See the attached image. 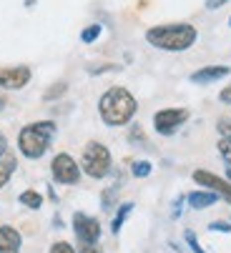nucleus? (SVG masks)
<instances>
[{"label": "nucleus", "mask_w": 231, "mask_h": 253, "mask_svg": "<svg viewBox=\"0 0 231 253\" xmlns=\"http://www.w3.org/2000/svg\"><path fill=\"white\" fill-rule=\"evenodd\" d=\"M73 231L81 243H96L101 238V223L86 213H73Z\"/></svg>", "instance_id": "8"}, {"label": "nucleus", "mask_w": 231, "mask_h": 253, "mask_svg": "<svg viewBox=\"0 0 231 253\" xmlns=\"http://www.w3.org/2000/svg\"><path fill=\"white\" fill-rule=\"evenodd\" d=\"M186 243H188V248L194 251V253H206V251L199 246V241H196V233H194V231H186Z\"/></svg>", "instance_id": "21"}, {"label": "nucleus", "mask_w": 231, "mask_h": 253, "mask_svg": "<svg viewBox=\"0 0 231 253\" xmlns=\"http://www.w3.org/2000/svg\"><path fill=\"white\" fill-rule=\"evenodd\" d=\"M51 253H75V251H73V246H70V243L58 241V243H53V246H51Z\"/></svg>", "instance_id": "23"}, {"label": "nucleus", "mask_w": 231, "mask_h": 253, "mask_svg": "<svg viewBox=\"0 0 231 253\" xmlns=\"http://www.w3.org/2000/svg\"><path fill=\"white\" fill-rule=\"evenodd\" d=\"M199 33L191 23H171V25H153L146 30V41L166 53H183L196 43Z\"/></svg>", "instance_id": "1"}, {"label": "nucleus", "mask_w": 231, "mask_h": 253, "mask_svg": "<svg viewBox=\"0 0 231 253\" xmlns=\"http://www.w3.org/2000/svg\"><path fill=\"white\" fill-rule=\"evenodd\" d=\"M231 73V68L229 65H206V68H199L191 73V83H196V85H206V83H216L221 78H226Z\"/></svg>", "instance_id": "10"}, {"label": "nucleus", "mask_w": 231, "mask_h": 253, "mask_svg": "<svg viewBox=\"0 0 231 253\" xmlns=\"http://www.w3.org/2000/svg\"><path fill=\"white\" fill-rule=\"evenodd\" d=\"M33 73L28 65H13V68H0V88L5 90H20L30 83Z\"/></svg>", "instance_id": "7"}, {"label": "nucleus", "mask_w": 231, "mask_h": 253, "mask_svg": "<svg viewBox=\"0 0 231 253\" xmlns=\"http://www.w3.org/2000/svg\"><path fill=\"white\" fill-rule=\"evenodd\" d=\"M128 143H138V146H146V135L141 130V126H133L128 133Z\"/></svg>", "instance_id": "20"}, {"label": "nucleus", "mask_w": 231, "mask_h": 253, "mask_svg": "<svg viewBox=\"0 0 231 253\" xmlns=\"http://www.w3.org/2000/svg\"><path fill=\"white\" fill-rule=\"evenodd\" d=\"M211 231H219V233H231V223H224V221H216L209 226Z\"/></svg>", "instance_id": "24"}, {"label": "nucleus", "mask_w": 231, "mask_h": 253, "mask_svg": "<svg viewBox=\"0 0 231 253\" xmlns=\"http://www.w3.org/2000/svg\"><path fill=\"white\" fill-rule=\"evenodd\" d=\"M229 3V0H206V8L209 10H219L221 5H226Z\"/></svg>", "instance_id": "26"}, {"label": "nucleus", "mask_w": 231, "mask_h": 253, "mask_svg": "<svg viewBox=\"0 0 231 253\" xmlns=\"http://www.w3.org/2000/svg\"><path fill=\"white\" fill-rule=\"evenodd\" d=\"M20 233L13 226H0V253H20Z\"/></svg>", "instance_id": "11"}, {"label": "nucleus", "mask_w": 231, "mask_h": 253, "mask_svg": "<svg viewBox=\"0 0 231 253\" xmlns=\"http://www.w3.org/2000/svg\"><path fill=\"white\" fill-rule=\"evenodd\" d=\"M194 180L201 188H209V191H214L216 196H221L224 201L231 203V183L229 180H224V178H219L209 170H194Z\"/></svg>", "instance_id": "9"}, {"label": "nucleus", "mask_w": 231, "mask_h": 253, "mask_svg": "<svg viewBox=\"0 0 231 253\" xmlns=\"http://www.w3.org/2000/svg\"><path fill=\"white\" fill-rule=\"evenodd\" d=\"M188 121V108H164L153 116V128L161 135H173Z\"/></svg>", "instance_id": "6"}, {"label": "nucleus", "mask_w": 231, "mask_h": 253, "mask_svg": "<svg viewBox=\"0 0 231 253\" xmlns=\"http://www.w3.org/2000/svg\"><path fill=\"white\" fill-rule=\"evenodd\" d=\"M5 151H8V140H5V135L0 133V158L5 156Z\"/></svg>", "instance_id": "28"}, {"label": "nucleus", "mask_w": 231, "mask_h": 253, "mask_svg": "<svg viewBox=\"0 0 231 253\" xmlns=\"http://www.w3.org/2000/svg\"><path fill=\"white\" fill-rule=\"evenodd\" d=\"M65 90H68V83H63V81H60V83H53V85H51V90H46V95H43V98H46V100H56V98H60Z\"/></svg>", "instance_id": "18"}, {"label": "nucleus", "mask_w": 231, "mask_h": 253, "mask_svg": "<svg viewBox=\"0 0 231 253\" xmlns=\"http://www.w3.org/2000/svg\"><path fill=\"white\" fill-rule=\"evenodd\" d=\"M219 98H221V103H229V105H231V85L224 88V90L219 93Z\"/></svg>", "instance_id": "27"}, {"label": "nucleus", "mask_w": 231, "mask_h": 253, "mask_svg": "<svg viewBox=\"0 0 231 253\" xmlns=\"http://www.w3.org/2000/svg\"><path fill=\"white\" fill-rule=\"evenodd\" d=\"M103 33V28L101 25H88L83 33H81V41L83 43H93V41H98V35Z\"/></svg>", "instance_id": "17"}, {"label": "nucleus", "mask_w": 231, "mask_h": 253, "mask_svg": "<svg viewBox=\"0 0 231 253\" xmlns=\"http://www.w3.org/2000/svg\"><path fill=\"white\" fill-rule=\"evenodd\" d=\"M3 108H5V98H3V95H0V111H3Z\"/></svg>", "instance_id": "29"}, {"label": "nucleus", "mask_w": 231, "mask_h": 253, "mask_svg": "<svg viewBox=\"0 0 231 253\" xmlns=\"http://www.w3.org/2000/svg\"><path fill=\"white\" fill-rule=\"evenodd\" d=\"M229 25H231V18H229Z\"/></svg>", "instance_id": "30"}, {"label": "nucleus", "mask_w": 231, "mask_h": 253, "mask_svg": "<svg viewBox=\"0 0 231 253\" xmlns=\"http://www.w3.org/2000/svg\"><path fill=\"white\" fill-rule=\"evenodd\" d=\"M219 153H221V158L226 161V166L231 168V138H221V140H219Z\"/></svg>", "instance_id": "19"}, {"label": "nucleus", "mask_w": 231, "mask_h": 253, "mask_svg": "<svg viewBox=\"0 0 231 253\" xmlns=\"http://www.w3.org/2000/svg\"><path fill=\"white\" fill-rule=\"evenodd\" d=\"M216 130H219L224 138H231V118H219V123H216Z\"/></svg>", "instance_id": "22"}, {"label": "nucleus", "mask_w": 231, "mask_h": 253, "mask_svg": "<svg viewBox=\"0 0 231 253\" xmlns=\"http://www.w3.org/2000/svg\"><path fill=\"white\" fill-rule=\"evenodd\" d=\"M138 111V103L136 98L126 90V88H108L101 100H98V113H101V121L111 128H118V126H126Z\"/></svg>", "instance_id": "2"}, {"label": "nucleus", "mask_w": 231, "mask_h": 253, "mask_svg": "<svg viewBox=\"0 0 231 253\" xmlns=\"http://www.w3.org/2000/svg\"><path fill=\"white\" fill-rule=\"evenodd\" d=\"M151 170H153V166H151L148 161H136L133 168H131V173H133L136 178H146V175H151Z\"/></svg>", "instance_id": "16"}, {"label": "nucleus", "mask_w": 231, "mask_h": 253, "mask_svg": "<svg viewBox=\"0 0 231 253\" xmlns=\"http://www.w3.org/2000/svg\"><path fill=\"white\" fill-rule=\"evenodd\" d=\"M131 208H133V203H121V206H118V213H116V218H113V223H111V231H113V233L121 231L123 221L128 218V213H131Z\"/></svg>", "instance_id": "14"}, {"label": "nucleus", "mask_w": 231, "mask_h": 253, "mask_svg": "<svg viewBox=\"0 0 231 253\" xmlns=\"http://www.w3.org/2000/svg\"><path fill=\"white\" fill-rule=\"evenodd\" d=\"M81 253H103L96 243H81Z\"/></svg>", "instance_id": "25"}, {"label": "nucleus", "mask_w": 231, "mask_h": 253, "mask_svg": "<svg viewBox=\"0 0 231 253\" xmlns=\"http://www.w3.org/2000/svg\"><path fill=\"white\" fill-rule=\"evenodd\" d=\"M13 170H15V158L13 156H3V158H0V188H5V183L13 175Z\"/></svg>", "instance_id": "13"}, {"label": "nucleus", "mask_w": 231, "mask_h": 253, "mask_svg": "<svg viewBox=\"0 0 231 253\" xmlns=\"http://www.w3.org/2000/svg\"><path fill=\"white\" fill-rule=\"evenodd\" d=\"M56 135V123L53 121H38V123H28L20 133H18V148L25 158L35 161L41 158L48 146H51V138Z\"/></svg>", "instance_id": "3"}, {"label": "nucleus", "mask_w": 231, "mask_h": 253, "mask_svg": "<svg viewBox=\"0 0 231 253\" xmlns=\"http://www.w3.org/2000/svg\"><path fill=\"white\" fill-rule=\"evenodd\" d=\"M216 193L214 191H194V193H188V206L191 208H196V211H201V208H209V206H214L216 203Z\"/></svg>", "instance_id": "12"}, {"label": "nucleus", "mask_w": 231, "mask_h": 253, "mask_svg": "<svg viewBox=\"0 0 231 253\" xmlns=\"http://www.w3.org/2000/svg\"><path fill=\"white\" fill-rule=\"evenodd\" d=\"M25 208H33V211H38L43 206V196L41 193H35V191H25V193H20V198H18Z\"/></svg>", "instance_id": "15"}, {"label": "nucleus", "mask_w": 231, "mask_h": 253, "mask_svg": "<svg viewBox=\"0 0 231 253\" xmlns=\"http://www.w3.org/2000/svg\"><path fill=\"white\" fill-rule=\"evenodd\" d=\"M51 173H53V180L60 186H75L81 180V166L75 163L68 153H58L51 163Z\"/></svg>", "instance_id": "5"}, {"label": "nucleus", "mask_w": 231, "mask_h": 253, "mask_svg": "<svg viewBox=\"0 0 231 253\" xmlns=\"http://www.w3.org/2000/svg\"><path fill=\"white\" fill-rule=\"evenodd\" d=\"M81 168L91 178H106L111 173V151L98 140H88L81 156Z\"/></svg>", "instance_id": "4"}]
</instances>
